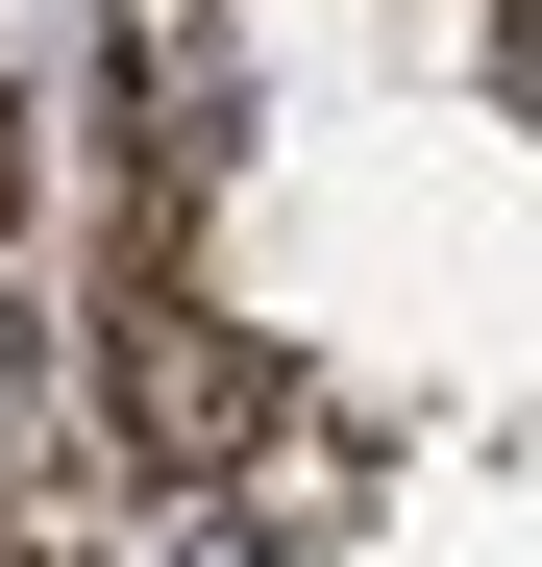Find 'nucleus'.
Returning a JSON list of instances; mask_svg holds the SVG:
<instances>
[{"label":"nucleus","instance_id":"nucleus-1","mask_svg":"<svg viewBox=\"0 0 542 567\" xmlns=\"http://www.w3.org/2000/svg\"><path fill=\"white\" fill-rule=\"evenodd\" d=\"M124 395H148L173 468H222V444H247V346H222L198 297H124Z\"/></svg>","mask_w":542,"mask_h":567}]
</instances>
